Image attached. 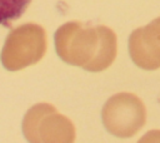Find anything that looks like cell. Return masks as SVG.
<instances>
[{"mask_svg":"<svg viewBox=\"0 0 160 143\" xmlns=\"http://www.w3.org/2000/svg\"><path fill=\"white\" fill-rule=\"evenodd\" d=\"M102 114H116V118L114 117V118L105 119L104 124L110 133L116 134L121 138L122 137H130L131 134L138 132L141 128V125L144 124V122L138 120V119L131 118V117H126V115L145 117L142 104L135 95L130 97V100L128 103L125 113H122V108H121L119 97L116 95V97L111 98L108 102V104L104 107Z\"/></svg>","mask_w":160,"mask_h":143,"instance_id":"cell-1","label":"cell"},{"mask_svg":"<svg viewBox=\"0 0 160 143\" xmlns=\"http://www.w3.org/2000/svg\"><path fill=\"white\" fill-rule=\"evenodd\" d=\"M30 3L31 0H0V25H6L19 19Z\"/></svg>","mask_w":160,"mask_h":143,"instance_id":"cell-2","label":"cell"}]
</instances>
